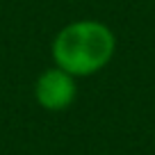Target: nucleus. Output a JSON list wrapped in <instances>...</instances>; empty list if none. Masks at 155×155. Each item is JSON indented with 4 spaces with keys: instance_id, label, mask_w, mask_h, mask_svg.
Wrapping results in <instances>:
<instances>
[{
    "instance_id": "nucleus-1",
    "label": "nucleus",
    "mask_w": 155,
    "mask_h": 155,
    "mask_svg": "<svg viewBox=\"0 0 155 155\" xmlns=\"http://www.w3.org/2000/svg\"><path fill=\"white\" fill-rule=\"evenodd\" d=\"M116 39L105 23L75 21L64 25L53 41V57L59 68L75 75H94L110 64Z\"/></svg>"
},
{
    "instance_id": "nucleus-2",
    "label": "nucleus",
    "mask_w": 155,
    "mask_h": 155,
    "mask_svg": "<svg viewBox=\"0 0 155 155\" xmlns=\"http://www.w3.org/2000/svg\"><path fill=\"white\" fill-rule=\"evenodd\" d=\"M75 94H78L75 78L59 66L44 71L39 75L37 84H34L37 103L50 112H62L66 107H71L73 101H75Z\"/></svg>"
}]
</instances>
